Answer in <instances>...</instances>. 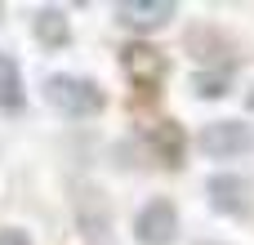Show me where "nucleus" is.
<instances>
[{
	"mask_svg": "<svg viewBox=\"0 0 254 245\" xmlns=\"http://www.w3.org/2000/svg\"><path fill=\"white\" fill-rule=\"evenodd\" d=\"M0 245H31V237H27L22 228H4V232H0Z\"/></svg>",
	"mask_w": 254,
	"mask_h": 245,
	"instance_id": "9b49d317",
	"label": "nucleus"
},
{
	"mask_svg": "<svg viewBox=\"0 0 254 245\" xmlns=\"http://www.w3.org/2000/svg\"><path fill=\"white\" fill-rule=\"evenodd\" d=\"M31 31H36V40H40L45 49H67V45H71V22H67L63 9H40V13L31 18Z\"/></svg>",
	"mask_w": 254,
	"mask_h": 245,
	"instance_id": "0eeeda50",
	"label": "nucleus"
},
{
	"mask_svg": "<svg viewBox=\"0 0 254 245\" xmlns=\"http://www.w3.org/2000/svg\"><path fill=\"white\" fill-rule=\"evenodd\" d=\"M27 94H22V71L18 62L0 49V112H22Z\"/></svg>",
	"mask_w": 254,
	"mask_h": 245,
	"instance_id": "1a4fd4ad",
	"label": "nucleus"
},
{
	"mask_svg": "<svg viewBox=\"0 0 254 245\" xmlns=\"http://www.w3.org/2000/svg\"><path fill=\"white\" fill-rule=\"evenodd\" d=\"M45 103L71 121H85V116H98L107 107V94L98 89V80L89 76H71V71H54L45 76Z\"/></svg>",
	"mask_w": 254,
	"mask_h": 245,
	"instance_id": "f257e3e1",
	"label": "nucleus"
},
{
	"mask_svg": "<svg viewBox=\"0 0 254 245\" xmlns=\"http://www.w3.org/2000/svg\"><path fill=\"white\" fill-rule=\"evenodd\" d=\"M205 192H210V205L219 214H250V192H254L250 179H241V174H214L205 183Z\"/></svg>",
	"mask_w": 254,
	"mask_h": 245,
	"instance_id": "39448f33",
	"label": "nucleus"
},
{
	"mask_svg": "<svg viewBox=\"0 0 254 245\" xmlns=\"http://www.w3.org/2000/svg\"><path fill=\"white\" fill-rule=\"evenodd\" d=\"M192 245H223V241H192Z\"/></svg>",
	"mask_w": 254,
	"mask_h": 245,
	"instance_id": "f8f14e48",
	"label": "nucleus"
},
{
	"mask_svg": "<svg viewBox=\"0 0 254 245\" xmlns=\"http://www.w3.org/2000/svg\"><path fill=\"white\" fill-rule=\"evenodd\" d=\"M174 13H179L174 0H121V4H116V18H121L125 27H134V31H156V27H165Z\"/></svg>",
	"mask_w": 254,
	"mask_h": 245,
	"instance_id": "423d86ee",
	"label": "nucleus"
},
{
	"mask_svg": "<svg viewBox=\"0 0 254 245\" xmlns=\"http://www.w3.org/2000/svg\"><path fill=\"white\" fill-rule=\"evenodd\" d=\"M121 67H125V76L138 89H156L161 76H165V54L152 49V45H143V40H134V45L121 49Z\"/></svg>",
	"mask_w": 254,
	"mask_h": 245,
	"instance_id": "20e7f679",
	"label": "nucleus"
},
{
	"mask_svg": "<svg viewBox=\"0 0 254 245\" xmlns=\"http://www.w3.org/2000/svg\"><path fill=\"white\" fill-rule=\"evenodd\" d=\"M228 85H232V67H219V71H196V76H192L196 98H223V94H228Z\"/></svg>",
	"mask_w": 254,
	"mask_h": 245,
	"instance_id": "9d476101",
	"label": "nucleus"
},
{
	"mask_svg": "<svg viewBox=\"0 0 254 245\" xmlns=\"http://www.w3.org/2000/svg\"><path fill=\"white\" fill-rule=\"evenodd\" d=\"M152 147H156V156H161L170 170L183 165V152H188V134H183V125H179V121H161L156 134H152Z\"/></svg>",
	"mask_w": 254,
	"mask_h": 245,
	"instance_id": "6e6552de",
	"label": "nucleus"
},
{
	"mask_svg": "<svg viewBox=\"0 0 254 245\" xmlns=\"http://www.w3.org/2000/svg\"><path fill=\"white\" fill-rule=\"evenodd\" d=\"M134 241L138 245H174L179 241V210H174L170 196H156V201H147L134 214Z\"/></svg>",
	"mask_w": 254,
	"mask_h": 245,
	"instance_id": "7ed1b4c3",
	"label": "nucleus"
},
{
	"mask_svg": "<svg viewBox=\"0 0 254 245\" xmlns=\"http://www.w3.org/2000/svg\"><path fill=\"white\" fill-rule=\"evenodd\" d=\"M196 143H201L205 156H214V161H232V156L254 152V125H246V121H210V125L201 129Z\"/></svg>",
	"mask_w": 254,
	"mask_h": 245,
	"instance_id": "f03ea898",
	"label": "nucleus"
}]
</instances>
